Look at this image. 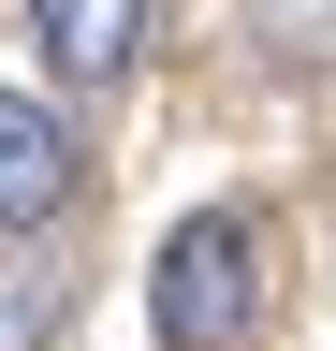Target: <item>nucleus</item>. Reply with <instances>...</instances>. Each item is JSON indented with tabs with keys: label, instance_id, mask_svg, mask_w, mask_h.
I'll list each match as a JSON object with an SVG mask.
<instances>
[{
	"label": "nucleus",
	"instance_id": "obj_3",
	"mask_svg": "<svg viewBox=\"0 0 336 351\" xmlns=\"http://www.w3.org/2000/svg\"><path fill=\"white\" fill-rule=\"evenodd\" d=\"M146 29H161V0H29V44H44L73 88H117L146 59Z\"/></svg>",
	"mask_w": 336,
	"mask_h": 351
},
{
	"label": "nucleus",
	"instance_id": "obj_1",
	"mask_svg": "<svg viewBox=\"0 0 336 351\" xmlns=\"http://www.w3.org/2000/svg\"><path fill=\"white\" fill-rule=\"evenodd\" d=\"M146 322H161V351H234L263 322V234H248L234 205L176 219V234H161V278H146Z\"/></svg>",
	"mask_w": 336,
	"mask_h": 351
},
{
	"label": "nucleus",
	"instance_id": "obj_5",
	"mask_svg": "<svg viewBox=\"0 0 336 351\" xmlns=\"http://www.w3.org/2000/svg\"><path fill=\"white\" fill-rule=\"evenodd\" d=\"M248 44L263 59H336V0H248Z\"/></svg>",
	"mask_w": 336,
	"mask_h": 351
},
{
	"label": "nucleus",
	"instance_id": "obj_2",
	"mask_svg": "<svg viewBox=\"0 0 336 351\" xmlns=\"http://www.w3.org/2000/svg\"><path fill=\"white\" fill-rule=\"evenodd\" d=\"M59 205H73V132H59V103L0 88V234H44Z\"/></svg>",
	"mask_w": 336,
	"mask_h": 351
},
{
	"label": "nucleus",
	"instance_id": "obj_4",
	"mask_svg": "<svg viewBox=\"0 0 336 351\" xmlns=\"http://www.w3.org/2000/svg\"><path fill=\"white\" fill-rule=\"evenodd\" d=\"M59 322H73L59 263H0V351H59Z\"/></svg>",
	"mask_w": 336,
	"mask_h": 351
}]
</instances>
